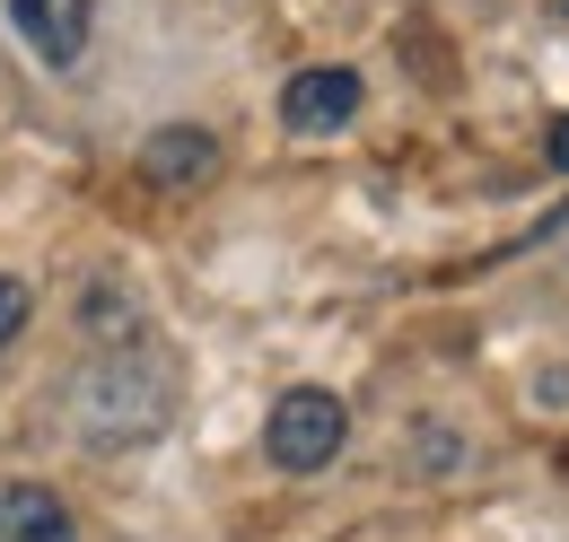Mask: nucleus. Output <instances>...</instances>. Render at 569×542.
Listing matches in <instances>:
<instances>
[{"mask_svg": "<svg viewBox=\"0 0 569 542\" xmlns=\"http://www.w3.org/2000/svg\"><path fill=\"white\" fill-rule=\"evenodd\" d=\"M167 411H176V377H167L158 350H141V341L132 350H97L71 385V438L97 446V455H114V446L158 438Z\"/></svg>", "mask_w": 569, "mask_h": 542, "instance_id": "f257e3e1", "label": "nucleus"}, {"mask_svg": "<svg viewBox=\"0 0 569 542\" xmlns=\"http://www.w3.org/2000/svg\"><path fill=\"white\" fill-rule=\"evenodd\" d=\"M342 438H351V411L333 403L325 385H289L281 403H272V420H263V455L281 473H325L342 455Z\"/></svg>", "mask_w": 569, "mask_h": 542, "instance_id": "f03ea898", "label": "nucleus"}, {"mask_svg": "<svg viewBox=\"0 0 569 542\" xmlns=\"http://www.w3.org/2000/svg\"><path fill=\"white\" fill-rule=\"evenodd\" d=\"M359 114V70H298L281 88V123L289 132H342Z\"/></svg>", "mask_w": 569, "mask_h": 542, "instance_id": "7ed1b4c3", "label": "nucleus"}, {"mask_svg": "<svg viewBox=\"0 0 569 542\" xmlns=\"http://www.w3.org/2000/svg\"><path fill=\"white\" fill-rule=\"evenodd\" d=\"M9 18H18V36H27L36 62L62 70L88 53V0H9Z\"/></svg>", "mask_w": 569, "mask_h": 542, "instance_id": "20e7f679", "label": "nucleus"}, {"mask_svg": "<svg viewBox=\"0 0 569 542\" xmlns=\"http://www.w3.org/2000/svg\"><path fill=\"white\" fill-rule=\"evenodd\" d=\"M0 542H79V525L44 481H0Z\"/></svg>", "mask_w": 569, "mask_h": 542, "instance_id": "39448f33", "label": "nucleus"}, {"mask_svg": "<svg viewBox=\"0 0 569 542\" xmlns=\"http://www.w3.org/2000/svg\"><path fill=\"white\" fill-rule=\"evenodd\" d=\"M211 167H219V140H211V132H158V140L141 149V175H149V184H167V193L202 184Z\"/></svg>", "mask_w": 569, "mask_h": 542, "instance_id": "423d86ee", "label": "nucleus"}, {"mask_svg": "<svg viewBox=\"0 0 569 542\" xmlns=\"http://www.w3.org/2000/svg\"><path fill=\"white\" fill-rule=\"evenodd\" d=\"M18 333H27V289H18L9 271H0V350H9Z\"/></svg>", "mask_w": 569, "mask_h": 542, "instance_id": "0eeeda50", "label": "nucleus"}, {"mask_svg": "<svg viewBox=\"0 0 569 542\" xmlns=\"http://www.w3.org/2000/svg\"><path fill=\"white\" fill-rule=\"evenodd\" d=\"M552 158H561V167H569V114H561V123H552Z\"/></svg>", "mask_w": 569, "mask_h": 542, "instance_id": "6e6552de", "label": "nucleus"}]
</instances>
